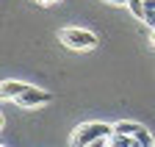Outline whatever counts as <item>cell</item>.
Wrapping results in <instances>:
<instances>
[{"label":"cell","instance_id":"7c38bea8","mask_svg":"<svg viewBox=\"0 0 155 147\" xmlns=\"http://www.w3.org/2000/svg\"><path fill=\"white\" fill-rule=\"evenodd\" d=\"M55 3H58V0H55Z\"/></svg>","mask_w":155,"mask_h":147},{"label":"cell","instance_id":"7a4b0ae2","mask_svg":"<svg viewBox=\"0 0 155 147\" xmlns=\"http://www.w3.org/2000/svg\"><path fill=\"white\" fill-rule=\"evenodd\" d=\"M58 39H61V45H64V47L78 50V53H83V50H94V47H97V42H100L94 31L78 28V25L61 28V31H58Z\"/></svg>","mask_w":155,"mask_h":147},{"label":"cell","instance_id":"6da1fadb","mask_svg":"<svg viewBox=\"0 0 155 147\" xmlns=\"http://www.w3.org/2000/svg\"><path fill=\"white\" fill-rule=\"evenodd\" d=\"M111 133H114V125H108V122H83L72 131L69 144L72 147H89L97 139H111Z\"/></svg>","mask_w":155,"mask_h":147},{"label":"cell","instance_id":"8fae6325","mask_svg":"<svg viewBox=\"0 0 155 147\" xmlns=\"http://www.w3.org/2000/svg\"><path fill=\"white\" fill-rule=\"evenodd\" d=\"M150 45H152V47H155V31H152V33H150Z\"/></svg>","mask_w":155,"mask_h":147},{"label":"cell","instance_id":"ba28073f","mask_svg":"<svg viewBox=\"0 0 155 147\" xmlns=\"http://www.w3.org/2000/svg\"><path fill=\"white\" fill-rule=\"evenodd\" d=\"M89 147H108V139H97V142H91Z\"/></svg>","mask_w":155,"mask_h":147},{"label":"cell","instance_id":"52a82bcc","mask_svg":"<svg viewBox=\"0 0 155 147\" xmlns=\"http://www.w3.org/2000/svg\"><path fill=\"white\" fill-rule=\"evenodd\" d=\"M144 22L150 25V31H155V11H147V17H144Z\"/></svg>","mask_w":155,"mask_h":147},{"label":"cell","instance_id":"3957f363","mask_svg":"<svg viewBox=\"0 0 155 147\" xmlns=\"http://www.w3.org/2000/svg\"><path fill=\"white\" fill-rule=\"evenodd\" d=\"M19 108H39V105H47V103H53V92H47V89H39V86H31L22 97H17L14 100Z\"/></svg>","mask_w":155,"mask_h":147},{"label":"cell","instance_id":"9c48e42d","mask_svg":"<svg viewBox=\"0 0 155 147\" xmlns=\"http://www.w3.org/2000/svg\"><path fill=\"white\" fill-rule=\"evenodd\" d=\"M103 3H111V6H127V0H103Z\"/></svg>","mask_w":155,"mask_h":147},{"label":"cell","instance_id":"8992f818","mask_svg":"<svg viewBox=\"0 0 155 147\" xmlns=\"http://www.w3.org/2000/svg\"><path fill=\"white\" fill-rule=\"evenodd\" d=\"M108 147H133V139L130 136H125V133H111V139H108Z\"/></svg>","mask_w":155,"mask_h":147},{"label":"cell","instance_id":"30bf717a","mask_svg":"<svg viewBox=\"0 0 155 147\" xmlns=\"http://www.w3.org/2000/svg\"><path fill=\"white\" fill-rule=\"evenodd\" d=\"M33 3H39V6H53L55 0H33Z\"/></svg>","mask_w":155,"mask_h":147},{"label":"cell","instance_id":"277c9868","mask_svg":"<svg viewBox=\"0 0 155 147\" xmlns=\"http://www.w3.org/2000/svg\"><path fill=\"white\" fill-rule=\"evenodd\" d=\"M33 83H25V81H17V78H6L3 81V86H0V97H3V100H17V97H22L25 95V92L31 89Z\"/></svg>","mask_w":155,"mask_h":147},{"label":"cell","instance_id":"5b68a950","mask_svg":"<svg viewBox=\"0 0 155 147\" xmlns=\"http://www.w3.org/2000/svg\"><path fill=\"white\" fill-rule=\"evenodd\" d=\"M127 11L136 17V20H141V22H144V17H147V6H144V0H127Z\"/></svg>","mask_w":155,"mask_h":147}]
</instances>
